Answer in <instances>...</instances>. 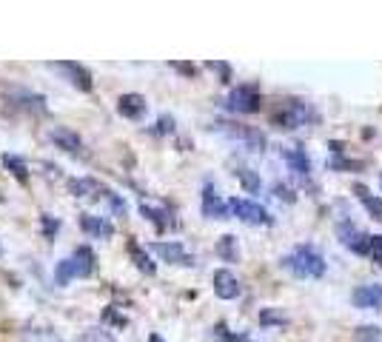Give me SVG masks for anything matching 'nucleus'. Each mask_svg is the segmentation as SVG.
I'll return each instance as SVG.
<instances>
[{"label":"nucleus","instance_id":"nucleus-16","mask_svg":"<svg viewBox=\"0 0 382 342\" xmlns=\"http://www.w3.org/2000/svg\"><path fill=\"white\" fill-rule=\"evenodd\" d=\"M342 234V245L345 248H351L354 254H368V234H362V231H357V228H342L340 231Z\"/></svg>","mask_w":382,"mask_h":342},{"label":"nucleus","instance_id":"nucleus-26","mask_svg":"<svg viewBox=\"0 0 382 342\" xmlns=\"http://www.w3.org/2000/svg\"><path fill=\"white\" fill-rule=\"evenodd\" d=\"M86 342H114V336H112L109 331L95 328V331H89V334H86Z\"/></svg>","mask_w":382,"mask_h":342},{"label":"nucleus","instance_id":"nucleus-11","mask_svg":"<svg viewBox=\"0 0 382 342\" xmlns=\"http://www.w3.org/2000/svg\"><path fill=\"white\" fill-rule=\"evenodd\" d=\"M151 248H155V254H160L166 262H174V265H191L194 262L180 243H155Z\"/></svg>","mask_w":382,"mask_h":342},{"label":"nucleus","instance_id":"nucleus-14","mask_svg":"<svg viewBox=\"0 0 382 342\" xmlns=\"http://www.w3.org/2000/svg\"><path fill=\"white\" fill-rule=\"evenodd\" d=\"M68 259H71V268H74V277H89V274L95 271V254L89 248H78Z\"/></svg>","mask_w":382,"mask_h":342},{"label":"nucleus","instance_id":"nucleus-1","mask_svg":"<svg viewBox=\"0 0 382 342\" xmlns=\"http://www.w3.org/2000/svg\"><path fill=\"white\" fill-rule=\"evenodd\" d=\"M282 262H285V268H291L297 274V277H305V280H317V277H323V274H326V259L311 245H299Z\"/></svg>","mask_w":382,"mask_h":342},{"label":"nucleus","instance_id":"nucleus-2","mask_svg":"<svg viewBox=\"0 0 382 342\" xmlns=\"http://www.w3.org/2000/svg\"><path fill=\"white\" fill-rule=\"evenodd\" d=\"M309 117H311L309 106L299 103V100H288L282 109H277V111H274L271 123H274L277 128H299V126L309 123Z\"/></svg>","mask_w":382,"mask_h":342},{"label":"nucleus","instance_id":"nucleus-4","mask_svg":"<svg viewBox=\"0 0 382 342\" xmlns=\"http://www.w3.org/2000/svg\"><path fill=\"white\" fill-rule=\"evenodd\" d=\"M228 209H232L243 223H249V226H271V214L263 209V205H257V202H251V200H232L228 202Z\"/></svg>","mask_w":382,"mask_h":342},{"label":"nucleus","instance_id":"nucleus-31","mask_svg":"<svg viewBox=\"0 0 382 342\" xmlns=\"http://www.w3.org/2000/svg\"><path fill=\"white\" fill-rule=\"evenodd\" d=\"M0 254H4V245H0Z\"/></svg>","mask_w":382,"mask_h":342},{"label":"nucleus","instance_id":"nucleus-30","mask_svg":"<svg viewBox=\"0 0 382 342\" xmlns=\"http://www.w3.org/2000/svg\"><path fill=\"white\" fill-rule=\"evenodd\" d=\"M148 342H163V339H160L157 334H151V336H148Z\"/></svg>","mask_w":382,"mask_h":342},{"label":"nucleus","instance_id":"nucleus-7","mask_svg":"<svg viewBox=\"0 0 382 342\" xmlns=\"http://www.w3.org/2000/svg\"><path fill=\"white\" fill-rule=\"evenodd\" d=\"M49 140H52L57 149L68 152V154H80V152H83L80 134H78V131H71V128H66V126H54V128L49 131Z\"/></svg>","mask_w":382,"mask_h":342},{"label":"nucleus","instance_id":"nucleus-13","mask_svg":"<svg viewBox=\"0 0 382 342\" xmlns=\"http://www.w3.org/2000/svg\"><path fill=\"white\" fill-rule=\"evenodd\" d=\"M80 228H83L86 234L97 237V240H106V237H112V231H114L109 220H103V217H92V214H83V217H80Z\"/></svg>","mask_w":382,"mask_h":342},{"label":"nucleus","instance_id":"nucleus-25","mask_svg":"<svg viewBox=\"0 0 382 342\" xmlns=\"http://www.w3.org/2000/svg\"><path fill=\"white\" fill-rule=\"evenodd\" d=\"M140 212H143V217H148L155 226H160V228L166 226V223H163V212H155V209H148V205H140Z\"/></svg>","mask_w":382,"mask_h":342},{"label":"nucleus","instance_id":"nucleus-21","mask_svg":"<svg viewBox=\"0 0 382 342\" xmlns=\"http://www.w3.org/2000/svg\"><path fill=\"white\" fill-rule=\"evenodd\" d=\"M4 166L20 180V183H26L29 180V169H26V163L20 160V157H15V154H4Z\"/></svg>","mask_w":382,"mask_h":342},{"label":"nucleus","instance_id":"nucleus-20","mask_svg":"<svg viewBox=\"0 0 382 342\" xmlns=\"http://www.w3.org/2000/svg\"><path fill=\"white\" fill-rule=\"evenodd\" d=\"M217 254H220L222 259H228V262H234V259H237V237H232V234L220 237V243H217Z\"/></svg>","mask_w":382,"mask_h":342},{"label":"nucleus","instance_id":"nucleus-28","mask_svg":"<svg viewBox=\"0 0 382 342\" xmlns=\"http://www.w3.org/2000/svg\"><path fill=\"white\" fill-rule=\"evenodd\" d=\"M274 194H277L280 200L285 197V202H294V194H291V188H288V185H280V183H277V185H274Z\"/></svg>","mask_w":382,"mask_h":342},{"label":"nucleus","instance_id":"nucleus-8","mask_svg":"<svg viewBox=\"0 0 382 342\" xmlns=\"http://www.w3.org/2000/svg\"><path fill=\"white\" fill-rule=\"evenodd\" d=\"M211 283H214V294H217L220 300H237V297H240V280L234 277L232 271H225V268L214 271Z\"/></svg>","mask_w":382,"mask_h":342},{"label":"nucleus","instance_id":"nucleus-10","mask_svg":"<svg viewBox=\"0 0 382 342\" xmlns=\"http://www.w3.org/2000/svg\"><path fill=\"white\" fill-rule=\"evenodd\" d=\"M145 97L143 94H120L117 100V111L126 117V120H140L145 114Z\"/></svg>","mask_w":382,"mask_h":342},{"label":"nucleus","instance_id":"nucleus-29","mask_svg":"<svg viewBox=\"0 0 382 342\" xmlns=\"http://www.w3.org/2000/svg\"><path fill=\"white\" fill-rule=\"evenodd\" d=\"M157 126H160L157 131H163V134H166V131H172V128H174V120H172V117H160V123H157Z\"/></svg>","mask_w":382,"mask_h":342},{"label":"nucleus","instance_id":"nucleus-17","mask_svg":"<svg viewBox=\"0 0 382 342\" xmlns=\"http://www.w3.org/2000/svg\"><path fill=\"white\" fill-rule=\"evenodd\" d=\"M282 157H285V160H288V166H291V169H294L297 174H302V177L311 171V163H309V157H305V154H302V152H299L297 146L285 149V152H282Z\"/></svg>","mask_w":382,"mask_h":342},{"label":"nucleus","instance_id":"nucleus-19","mask_svg":"<svg viewBox=\"0 0 382 342\" xmlns=\"http://www.w3.org/2000/svg\"><path fill=\"white\" fill-rule=\"evenodd\" d=\"M129 254H131L134 265H137V268H140L143 274H155V271H157V268H155V262L148 259V254H145V251H143L140 245H134V243H131V245H129Z\"/></svg>","mask_w":382,"mask_h":342},{"label":"nucleus","instance_id":"nucleus-6","mask_svg":"<svg viewBox=\"0 0 382 342\" xmlns=\"http://www.w3.org/2000/svg\"><path fill=\"white\" fill-rule=\"evenodd\" d=\"M54 68H57V72H63V75L68 78V83H71V86H78L80 92H92V89H95L92 72H89L86 66L68 60V63H54Z\"/></svg>","mask_w":382,"mask_h":342},{"label":"nucleus","instance_id":"nucleus-27","mask_svg":"<svg viewBox=\"0 0 382 342\" xmlns=\"http://www.w3.org/2000/svg\"><path fill=\"white\" fill-rule=\"evenodd\" d=\"M172 66L177 68L180 75H189V78H194V75H197V66H191V63H172Z\"/></svg>","mask_w":382,"mask_h":342},{"label":"nucleus","instance_id":"nucleus-24","mask_svg":"<svg viewBox=\"0 0 382 342\" xmlns=\"http://www.w3.org/2000/svg\"><path fill=\"white\" fill-rule=\"evenodd\" d=\"M368 257H371L376 265H382V234H376V237L368 240Z\"/></svg>","mask_w":382,"mask_h":342},{"label":"nucleus","instance_id":"nucleus-22","mask_svg":"<svg viewBox=\"0 0 382 342\" xmlns=\"http://www.w3.org/2000/svg\"><path fill=\"white\" fill-rule=\"evenodd\" d=\"M71 191L78 194V197H92V191H103L97 180L86 177V180H71Z\"/></svg>","mask_w":382,"mask_h":342},{"label":"nucleus","instance_id":"nucleus-15","mask_svg":"<svg viewBox=\"0 0 382 342\" xmlns=\"http://www.w3.org/2000/svg\"><path fill=\"white\" fill-rule=\"evenodd\" d=\"M203 214L211 217V220H225V217H228V205H225L211 188L203 194Z\"/></svg>","mask_w":382,"mask_h":342},{"label":"nucleus","instance_id":"nucleus-5","mask_svg":"<svg viewBox=\"0 0 382 342\" xmlns=\"http://www.w3.org/2000/svg\"><path fill=\"white\" fill-rule=\"evenodd\" d=\"M228 109L237 114H254L260 111V92L254 86H237L228 94Z\"/></svg>","mask_w":382,"mask_h":342},{"label":"nucleus","instance_id":"nucleus-12","mask_svg":"<svg viewBox=\"0 0 382 342\" xmlns=\"http://www.w3.org/2000/svg\"><path fill=\"white\" fill-rule=\"evenodd\" d=\"M12 103L29 114H43L46 111V100L40 94H32V92H15L12 94Z\"/></svg>","mask_w":382,"mask_h":342},{"label":"nucleus","instance_id":"nucleus-23","mask_svg":"<svg viewBox=\"0 0 382 342\" xmlns=\"http://www.w3.org/2000/svg\"><path fill=\"white\" fill-rule=\"evenodd\" d=\"M234 174L240 177V183L246 185V191H251V194H254V191H260V177H257L251 169H237Z\"/></svg>","mask_w":382,"mask_h":342},{"label":"nucleus","instance_id":"nucleus-9","mask_svg":"<svg viewBox=\"0 0 382 342\" xmlns=\"http://www.w3.org/2000/svg\"><path fill=\"white\" fill-rule=\"evenodd\" d=\"M354 305L357 308H365V311H379L382 308V286H359L354 294H351Z\"/></svg>","mask_w":382,"mask_h":342},{"label":"nucleus","instance_id":"nucleus-18","mask_svg":"<svg viewBox=\"0 0 382 342\" xmlns=\"http://www.w3.org/2000/svg\"><path fill=\"white\" fill-rule=\"evenodd\" d=\"M357 197L362 200V205H365V209H368V214H371L374 220H382V200L371 197V194L365 191V185H357Z\"/></svg>","mask_w":382,"mask_h":342},{"label":"nucleus","instance_id":"nucleus-3","mask_svg":"<svg viewBox=\"0 0 382 342\" xmlns=\"http://www.w3.org/2000/svg\"><path fill=\"white\" fill-rule=\"evenodd\" d=\"M217 128H220L222 134L232 137V140L243 143L246 149H251V152H263V149H265V137H263L257 128H249V126H232V123H217Z\"/></svg>","mask_w":382,"mask_h":342}]
</instances>
